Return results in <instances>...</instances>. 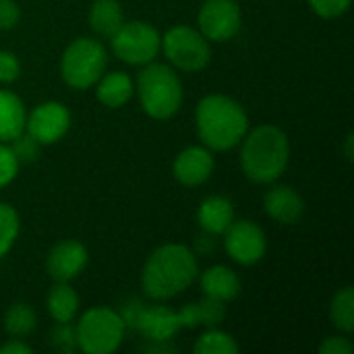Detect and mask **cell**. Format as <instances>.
<instances>
[{
  "label": "cell",
  "mask_w": 354,
  "mask_h": 354,
  "mask_svg": "<svg viewBox=\"0 0 354 354\" xmlns=\"http://www.w3.org/2000/svg\"><path fill=\"white\" fill-rule=\"evenodd\" d=\"M0 354H31V346H27L19 338H12L10 342L0 346Z\"/></svg>",
  "instance_id": "cell-34"
},
{
  "label": "cell",
  "mask_w": 354,
  "mask_h": 354,
  "mask_svg": "<svg viewBox=\"0 0 354 354\" xmlns=\"http://www.w3.org/2000/svg\"><path fill=\"white\" fill-rule=\"evenodd\" d=\"M19 160L17 156L12 153L10 145L8 143H0V189L10 185L19 172Z\"/></svg>",
  "instance_id": "cell-29"
},
{
  "label": "cell",
  "mask_w": 354,
  "mask_h": 354,
  "mask_svg": "<svg viewBox=\"0 0 354 354\" xmlns=\"http://www.w3.org/2000/svg\"><path fill=\"white\" fill-rule=\"evenodd\" d=\"M120 315L127 326L141 332L147 340H170L180 330L178 313L164 305H145L141 301H131L129 305H124Z\"/></svg>",
  "instance_id": "cell-9"
},
{
  "label": "cell",
  "mask_w": 354,
  "mask_h": 354,
  "mask_svg": "<svg viewBox=\"0 0 354 354\" xmlns=\"http://www.w3.org/2000/svg\"><path fill=\"white\" fill-rule=\"evenodd\" d=\"M226 253L241 266H255L268 251V239L261 226L251 220H234L224 230Z\"/></svg>",
  "instance_id": "cell-10"
},
{
  "label": "cell",
  "mask_w": 354,
  "mask_h": 354,
  "mask_svg": "<svg viewBox=\"0 0 354 354\" xmlns=\"http://www.w3.org/2000/svg\"><path fill=\"white\" fill-rule=\"evenodd\" d=\"M195 122L201 143L212 151H228L236 147L249 131L245 108L222 93H212L199 100Z\"/></svg>",
  "instance_id": "cell-2"
},
{
  "label": "cell",
  "mask_w": 354,
  "mask_h": 354,
  "mask_svg": "<svg viewBox=\"0 0 354 354\" xmlns=\"http://www.w3.org/2000/svg\"><path fill=\"white\" fill-rule=\"evenodd\" d=\"M199 276L197 257L185 245H162L145 261L141 274L143 292L153 301H168L185 292Z\"/></svg>",
  "instance_id": "cell-1"
},
{
  "label": "cell",
  "mask_w": 354,
  "mask_h": 354,
  "mask_svg": "<svg viewBox=\"0 0 354 354\" xmlns=\"http://www.w3.org/2000/svg\"><path fill=\"white\" fill-rule=\"evenodd\" d=\"M19 75H21L19 58L8 50H0V83H12L19 79Z\"/></svg>",
  "instance_id": "cell-31"
},
{
  "label": "cell",
  "mask_w": 354,
  "mask_h": 354,
  "mask_svg": "<svg viewBox=\"0 0 354 354\" xmlns=\"http://www.w3.org/2000/svg\"><path fill=\"white\" fill-rule=\"evenodd\" d=\"M201 292L203 297L230 303L241 295V280L234 270L226 266H214L201 274Z\"/></svg>",
  "instance_id": "cell-17"
},
{
  "label": "cell",
  "mask_w": 354,
  "mask_h": 354,
  "mask_svg": "<svg viewBox=\"0 0 354 354\" xmlns=\"http://www.w3.org/2000/svg\"><path fill=\"white\" fill-rule=\"evenodd\" d=\"M330 317L334 328H338L344 334H351L354 330V290L351 286H344L338 290L330 305Z\"/></svg>",
  "instance_id": "cell-24"
},
{
  "label": "cell",
  "mask_w": 354,
  "mask_h": 354,
  "mask_svg": "<svg viewBox=\"0 0 354 354\" xmlns=\"http://www.w3.org/2000/svg\"><path fill=\"white\" fill-rule=\"evenodd\" d=\"M87 261H89V255H87L85 245L68 239V241L56 243L50 249L46 270L54 282H71L85 270Z\"/></svg>",
  "instance_id": "cell-13"
},
{
  "label": "cell",
  "mask_w": 354,
  "mask_h": 354,
  "mask_svg": "<svg viewBox=\"0 0 354 354\" xmlns=\"http://www.w3.org/2000/svg\"><path fill=\"white\" fill-rule=\"evenodd\" d=\"M127 324L110 307H93L81 315L75 328L77 346L87 354H112L122 344Z\"/></svg>",
  "instance_id": "cell-5"
},
{
  "label": "cell",
  "mask_w": 354,
  "mask_h": 354,
  "mask_svg": "<svg viewBox=\"0 0 354 354\" xmlns=\"http://www.w3.org/2000/svg\"><path fill=\"white\" fill-rule=\"evenodd\" d=\"M241 143V166L249 180L272 185L284 174L290 160V141L280 127L259 124L247 131Z\"/></svg>",
  "instance_id": "cell-3"
},
{
  "label": "cell",
  "mask_w": 354,
  "mask_h": 354,
  "mask_svg": "<svg viewBox=\"0 0 354 354\" xmlns=\"http://www.w3.org/2000/svg\"><path fill=\"white\" fill-rule=\"evenodd\" d=\"M178 313V322L180 328H197V326H205V328H218L224 317H226V307L222 301L203 297L197 303H189L185 305Z\"/></svg>",
  "instance_id": "cell-18"
},
{
  "label": "cell",
  "mask_w": 354,
  "mask_h": 354,
  "mask_svg": "<svg viewBox=\"0 0 354 354\" xmlns=\"http://www.w3.org/2000/svg\"><path fill=\"white\" fill-rule=\"evenodd\" d=\"M27 110L19 95L0 89V143H10L25 131Z\"/></svg>",
  "instance_id": "cell-19"
},
{
  "label": "cell",
  "mask_w": 354,
  "mask_h": 354,
  "mask_svg": "<svg viewBox=\"0 0 354 354\" xmlns=\"http://www.w3.org/2000/svg\"><path fill=\"white\" fill-rule=\"evenodd\" d=\"M19 214L12 205L0 203V259L12 249L17 236H19Z\"/></svg>",
  "instance_id": "cell-26"
},
{
  "label": "cell",
  "mask_w": 354,
  "mask_h": 354,
  "mask_svg": "<svg viewBox=\"0 0 354 354\" xmlns=\"http://www.w3.org/2000/svg\"><path fill=\"white\" fill-rule=\"evenodd\" d=\"M97 100L108 106V108H120L124 106L133 93H135V83L133 79L127 75V73H108V75H102L100 81H97Z\"/></svg>",
  "instance_id": "cell-20"
},
{
  "label": "cell",
  "mask_w": 354,
  "mask_h": 354,
  "mask_svg": "<svg viewBox=\"0 0 354 354\" xmlns=\"http://www.w3.org/2000/svg\"><path fill=\"white\" fill-rule=\"evenodd\" d=\"M108 54L97 39L79 37L71 41L60 60V75L73 89H89L106 73Z\"/></svg>",
  "instance_id": "cell-6"
},
{
  "label": "cell",
  "mask_w": 354,
  "mask_h": 354,
  "mask_svg": "<svg viewBox=\"0 0 354 354\" xmlns=\"http://www.w3.org/2000/svg\"><path fill=\"white\" fill-rule=\"evenodd\" d=\"M137 93L143 110L158 120L174 116L183 104V83L168 64L147 62L137 77Z\"/></svg>",
  "instance_id": "cell-4"
},
{
  "label": "cell",
  "mask_w": 354,
  "mask_h": 354,
  "mask_svg": "<svg viewBox=\"0 0 354 354\" xmlns=\"http://www.w3.org/2000/svg\"><path fill=\"white\" fill-rule=\"evenodd\" d=\"M68 108L60 102H44L27 114L25 133H29L39 145H52L68 133Z\"/></svg>",
  "instance_id": "cell-12"
},
{
  "label": "cell",
  "mask_w": 354,
  "mask_h": 354,
  "mask_svg": "<svg viewBox=\"0 0 354 354\" xmlns=\"http://www.w3.org/2000/svg\"><path fill=\"white\" fill-rule=\"evenodd\" d=\"M214 168H216V162H214L212 149H207L205 145L203 147L191 145L176 156L172 174L185 187H199L205 180H209V176L214 174Z\"/></svg>",
  "instance_id": "cell-14"
},
{
  "label": "cell",
  "mask_w": 354,
  "mask_h": 354,
  "mask_svg": "<svg viewBox=\"0 0 354 354\" xmlns=\"http://www.w3.org/2000/svg\"><path fill=\"white\" fill-rule=\"evenodd\" d=\"M164 56L168 62L180 71L195 73L201 71L209 64L212 60V48L209 39L199 29L187 27V25H176L168 29L162 35V48Z\"/></svg>",
  "instance_id": "cell-7"
},
{
  "label": "cell",
  "mask_w": 354,
  "mask_h": 354,
  "mask_svg": "<svg viewBox=\"0 0 354 354\" xmlns=\"http://www.w3.org/2000/svg\"><path fill=\"white\" fill-rule=\"evenodd\" d=\"M199 31L209 41L232 39L243 23L241 6L234 0H205L197 15Z\"/></svg>",
  "instance_id": "cell-11"
},
{
  "label": "cell",
  "mask_w": 354,
  "mask_h": 354,
  "mask_svg": "<svg viewBox=\"0 0 354 354\" xmlns=\"http://www.w3.org/2000/svg\"><path fill=\"white\" fill-rule=\"evenodd\" d=\"M37 317L31 305L27 303H12L4 315V330L12 338H25L35 330Z\"/></svg>",
  "instance_id": "cell-23"
},
{
  "label": "cell",
  "mask_w": 354,
  "mask_h": 354,
  "mask_svg": "<svg viewBox=\"0 0 354 354\" xmlns=\"http://www.w3.org/2000/svg\"><path fill=\"white\" fill-rule=\"evenodd\" d=\"M354 351L353 342L348 338H340V336H332L326 338L319 346V353L324 354H351Z\"/></svg>",
  "instance_id": "cell-33"
},
{
  "label": "cell",
  "mask_w": 354,
  "mask_h": 354,
  "mask_svg": "<svg viewBox=\"0 0 354 354\" xmlns=\"http://www.w3.org/2000/svg\"><path fill=\"white\" fill-rule=\"evenodd\" d=\"M39 143L29 135V133H21L19 137H15L12 141H10V149H12V153L17 156V160H19V164H27V162H33L35 158H37V153H39Z\"/></svg>",
  "instance_id": "cell-27"
},
{
  "label": "cell",
  "mask_w": 354,
  "mask_h": 354,
  "mask_svg": "<svg viewBox=\"0 0 354 354\" xmlns=\"http://www.w3.org/2000/svg\"><path fill=\"white\" fill-rule=\"evenodd\" d=\"M50 344L60 351V353H73L77 351V336H75V328H71V324H56V328L50 334Z\"/></svg>",
  "instance_id": "cell-28"
},
{
  "label": "cell",
  "mask_w": 354,
  "mask_h": 354,
  "mask_svg": "<svg viewBox=\"0 0 354 354\" xmlns=\"http://www.w3.org/2000/svg\"><path fill=\"white\" fill-rule=\"evenodd\" d=\"M195 353L197 354H234L239 353V344L236 340L222 330L209 328L205 334L199 336L197 344H195Z\"/></svg>",
  "instance_id": "cell-25"
},
{
  "label": "cell",
  "mask_w": 354,
  "mask_h": 354,
  "mask_svg": "<svg viewBox=\"0 0 354 354\" xmlns=\"http://www.w3.org/2000/svg\"><path fill=\"white\" fill-rule=\"evenodd\" d=\"M21 19V8L15 0H0V31L17 27Z\"/></svg>",
  "instance_id": "cell-32"
},
{
  "label": "cell",
  "mask_w": 354,
  "mask_h": 354,
  "mask_svg": "<svg viewBox=\"0 0 354 354\" xmlns=\"http://www.w3.org/2000/svg\"><path fill=\"white\" fill-rule=\"evenodd\" d=\"M353 135H348V137H346V147H344V149H346V151H344V156H346V160H348V162H351V160H353Z\"/></svg>",
  "instance_id": "cell-35"
},
{
  "label": "cell",
  "mask_w": 354,
  "mask_h": 354,
  "mask_svg": "<svg viewBox=\"0 0 354 354\" xmlns=\"http://www.w3.org/2000/svg\"><path fill=\"white\" fill-rule=\"evenodd\" d=\"M89 23L102 37H112L124 23V12L118 0H95L89 8Z\"/></svg>",
  "instance_id": "cell-22"
},
{
  "label": "cell",
  "mask_w": 354,
  "mask_h": 354,
  "mask_svg": "<svg viewBox=\"0 0 354 354\" xmlns=\"http://www.w3.org/2000/svg\"><path fill=\"white\" fill-rule=\"evenodd\" d=\"M48 313L56 324H71L79 311V295L68 282H56L48 292Z\"/></svg>",
  "instance_id": "cell-21"
},
{
  "label": "cell",
  "mask_w": 354,
  "mask_h": 354,
  "mask_svg": "<svg viewBox=\"0 0 354 354\" xmlns=\"http://www.w3.org/2000/svg\"><path fill=\"white\" fill-rule=\"evenodd\" d=\"M353 0H309V6L313 8L315 15L324 19H334L344 15L351 8Z\"/></svg>",
  "instance_id": "cell-30"
},
{
  "label": "cell",
  "mask_w": 354,
  "mask_h": 354,
  "mask_svg": "<svg viewBox=\"0 0 354 354\" xmlns=\"http://www.w3.org/2000/svg\"><path fill=\"white\" fill-rule=\"evenodd\" d=\"M197 222L207 234H224V230L234 222L232 201L222 195L205 197L197 209Z\"/></svg>",
  "instance_id": "cell-16"
},
{
  "label": "cell",
  "mask_w": 354,
  "mask_h": 354,
  "mask_svg": "<svg viewBox=\"0 0 354 354\" xmlns=\"http://www.w3.org/2000/svg\"><path fill=\"white\" fill-rule=\"evenodd\" d=\"M110 44H112V52L122 62L133 66H143L156 60L162 48V35L153 25L145 21H129L122 23L120 29L110 37Z\"/></svg>",
  "instance_id": "cell-8"
},
{
  "label": "cell",
  "mask_w": 354,
  "mask_h": 354,
  "mask_svg": "<svg viewBox=\"0 0 354 354\" xmlns=\"http://www.w3.org/2000/svg\"><path fill=\"white\" fill-rule=\"evenodd\" d=\"M263 207L270 218L280 224H297L305 214V199L288 185L272 187L263 197Z\"/></svg>",
  "instance_id": "cell-15"
}]
</instances>
